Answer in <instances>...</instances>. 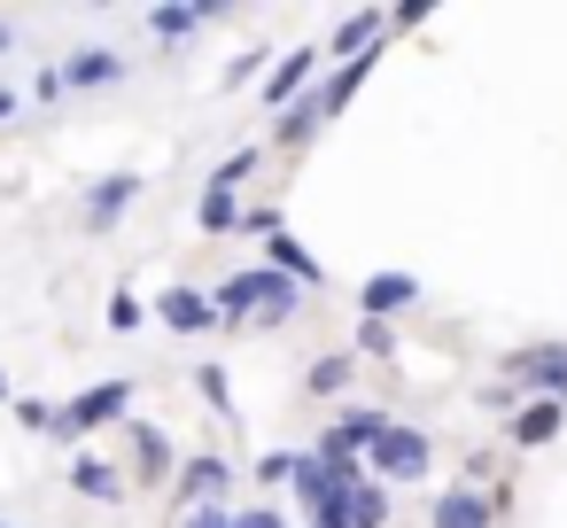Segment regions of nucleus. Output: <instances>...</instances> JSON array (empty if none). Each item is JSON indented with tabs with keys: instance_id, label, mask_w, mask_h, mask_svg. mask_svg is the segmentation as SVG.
<instances>
[{
	"instance_id": "f257e3e1",
	"label": "nucleus",
	"mask_w": 567,
	"mask_h": 528,
	"mask_svg": "<svg viewBox=\"0 0 567 528\" xmlns=\"http://www.w3.org/2000/svg\"><path fill=\"white\" fill-rule=\"evenodd\" d=\"M125 412H133V381H94V389H79L71 404H55V435L79 443V435H94V427H117Z\"/></svg>"
},
{
	"instance_id": "f03ea898",
	"label": "nucleus",
	"mask_w": 567,
	"mask_h": 528,
	"mask_svg": "<svg viewBox=\"0 0 567 528\" xmlns=\"http://www.w3.org/2000/svg\"><path fill=\"white\" fill-rule=\"evenodd\" d=\"M427 458H435V451H427V435H420V427H404V420H389V427H381V443L365 451V474L389 489V482H420V474H427Z\"/></svg>"
},
{
	"instance_id": "7ed1b4c3",
	"label": "nucleus",
	"mask_w": 567,
	"mask_h": 528,
	"mask_svg": "<svg viewBox=\"0 0 567 528\" xmlns=\"http://www.w3.org/2000/svg\"><path fill=\"white\" fill-rule=\"evenodd\" d=\"M505 381H520V389H536V396L567 404V342H536V350H513V358H505Z\"/></svg>"
},
{
	"instance_id": "20e7f679",
	"label": "nucleus",
	"mask_w": 567,
	"mask_h": 528,
	"mask_svg": "<svg viewBox=\"0 0 567 528\" xmlns=\"http://www.w3.org/2000/svg\"><path fill=\"white\" fill-rule=\"evenodd\" d=\"M133 203H141V179H133V172H110V179L86 187V210H79V218H86V234H110Z\"/></svg>"
},
{
	"instance_id": "39448f33",
	"label": "nucleus",
	"mask_w": 567,
	"mask_h": 528,
	"mask_svg": "<svg viewBox=\"0 0 567 528\" xmlns=\"http://www.w3.org/2000/svg\"><path fill=\"white\" fill-rule=\"evenodd\" d=\"M133 71V55H117V48H79L55 79H63V94H86V86H117Z\"/></svg>"
},
{
	"instance_id": "423d86ee",
	"label": "nucleus",
	"mask_w": 567,
	"mask_h": 528,
	"mask_svg": "<svg viewBox=\"0 0 567 528\" xmlns=\"http://www.w3.org/2000/svg\"><path fill=\"white\" fill-rule=\"evenodd\" d=\"M249 288H257V311H249L257 327H288V319L303 311V288H296L288 272H272V265H257V272H249Z\"/></svg>"
},
{
	"instance_id": "0eeeda50",
	"label": "nucleus",
	"mask_w": 567,
	"mask_h": 528,
	"mask_svg": "<svg viewBox=\"0 0 567 528\" xmlns=\"http://www.w3.org/2000/svg\"><path fill=\"white\" fill-rule=\"evenodd\" d=\"M319 63H327L319 48H288V55L272 63V79H265V102H272V110L303 102V86H311V71H319Z\"/></svg>"
},
{
	"instance_id": "6e6552de",
	"label": "nucleus",
	"mask_w": 567,
	"mask_h": 528,
	"mask_svg": "<svg viewBox=\"0 0 567 528\" xmlns=\"http://www.w3.org/2000/svg\"><path fill=\"white\" fill-rule=\"evenodd\" d=\"M265 265H272V272H288V280H296L303 296H311V288H327V265H319V257H311V249H303V241H296L288 226H280V234L265 241Z\"/></svg>"
},
{
	"instance_id": "1a4fd4ad",
	"label": "nucleus",
	"mask_w": 567,
	"mask_h": 528,
	"mask_svg": "<svg viewBox=\"0 0 567 528\" xmlns=\"http://www.w3.org/2000/svg\"><path fill=\"white\" fill-rule=\"evenodd\" d=\"M156 319H164L172 334H203V327H218V303H210L203 288H164V296H156Z\"/></svg>"
},
{
	"instance_id": "9d476101",
	"label": "nucleus",
	"mask_w": 567,
	"mask_h": 528,
	"mask_svg": "<svg viewBox=\"0 0 567 528\" xmlns=\"http://www.w3.org/2000/svg\"><path fill=\"white\" fill-rule=\"evenodd\" d=\"M427 520H435V528H497V505H489L482 489H435Z\"/></svg>"
},
{
	"instance_id": "9b49d317",
	"label": "nucleus",
	"mask_w": 567,
	"mask_h": 528,
	"mask_svg": "<svg viewBox=\"0 0 567 528\" xmlns=\"http://www.w3.org/2000/svg\"><path fill=\"white\" fill-rule=\"evenodd\" d=\"M559 427H567V404H551V396H536V404H520V412L505 420V435H513L520 451H544Z\"/></svg>"
},
{
	"instance_id": "f8f14e48",
	"label": "nucleus",
	"mask_w": 567,
	"mask_h": 528,
	"mask_svg": "<svg viewBox=\"0 0 567 528\" xmlns=\"http://www.w3.org/2000/svg\"><path fill=\"white\" fill-rule=\"evenodd\" d=\"M226 482H234V466H226V458H210V451L179 466V497H187L195 513H203V505H218V497H226Z\"/></svg>"
},
{
	"instance_id": "ddd939ff",
	"label": "nucleus",
	"mask_w": 567,
	"mask_h": 528,
	"mask_svg": "<svg viewBox=\"0 0 567 528\" xmlns=\"http://www.w3.org/2000/svg\"><path fill=\"white\" fill-rule=\"evenodd\" d=\"M412 296H420V280H412V272H373V280L358 288V311H365V319H389V311H404Z\"/></svg>"
},
{
	"instance_id": "4468645a",
	"label": "nucleus",
	"mask_w": 567,
	"mask_h": 528,
	"mask_svg": "<svg viewBox=\"0 0 567 528\" xmlns=\"http://www.w3.org/2000/svg\"><path fill=\"white\" fill-rule=\"evenodd\" d=\"M373 55H381V48H373ZM373 55H358V63H334V71H327V86H319V110H327V117H342V110H350V94L365 86Z\"/></svg>"
},
{
	"instance_id": "2eb2a0df",
	"label": "nucleus",
	"mask_w": 567,
	"mask_h": 528,
	"mask_svg": "<svg viewBox=\"0 0 567 528\" xmlns=\"http://www.w3.org/2000/svg\"><path fill=\"white\" fill-rule=\"evenodd\" d=\"M125 435H133V466H141V482H164V474H172V443H164V427L133 420Z\"/></svg>"
},
{
	"instance_id": "dca6fc26",
	"label": "nucleus",
	"mask_w": 567,
	"mask_h": 528,
	"mask_svg": "<svg viewBox=\"0 0 567 528\" xmlns=\"http://www.w3.org/2000/svg\"><path fill=\"white\" fill-rule=\"evenodd\" d=\"M71 489L94 497V505H117V497H125V474H117L110 458H79V466H71Z\"/></svg>"
},
{
	"instance_id": "f3484780",
	"label": "nucleus",
	"mask_w": 567,
	"mask_h": 528,
	"mask_svg": "<svg viewBox=\"0 0 567 528\" xmlns=\"http://www.w3.org/2000/svg\"><path fill=\"white\" fill-rule=\"evenodd\" d=\"M218 17V0H195V9H187V0H172V9H148V32L156 40H187L195 24H210Z\"/></svg>"
},
{
	"instance_id": "a211bd4d",
	"label": "nucleus",
	"mask_w": 567,
	"mask_h": 528,
	"mask_svg": "<svg viewBox=\"0 0 567 528\" xmlns=\"http://www.w3.org/2000/svg\"><path fill=\"white\" fill-rule=\"evenodd\" d=\"M319 125H327V110H319V94H303V102H288V110H280L272 141H280V148H303V141H311Z\"/></svg>"
},
{
	"instance_id": "6ab92c4d",
	"label": "nucleus",
	"mask_w": 567,
	"mask_h": 528,
	"mask_svg": "<svg viewBox=\"0 0 567 528\" xmlns=\"http://www.w3.org/2000/svg\"><path fill=\"white\" fill-rule=\"evenodd\" d=\"M342 528H389V489H381L373 474L350 489V505H342Z\"/></svg>"
},
{
	"instance_id": "aec40b11",
	"label": "nucleus",
	"mask_w": 567,
	"mask_h": 528,
	"mask_svg": "<svg viewBox=\"0 0 567 528\" xmlns=\"http://www.w3.org/2000/svg\"><path fill=\"white\" fill-rule=\"evenodd\" d=\"M350 373H358V358H311L303 389H311V396H342V389H350Z\"/></svg>"
},
{
	"instance_id": "412c9836",
	"label": "nucleus",
	"mask_w": 567,
	"mask_h": 528,
	"mask_svg": "<svg viewBox=\"0 0 567 528\" xmlns=\"http://www.w3.org/2000/svg\"><path fill=\"white\" fill-rule=\"evenodd\" d=\"M234 226H241V203H234L226 187H210V195H203V234H234Z\"/></svg>"
},
{
	"instance_id": "4be33fe9",
	"label": "nucleus",
	"mask_w": 567,
	"mask_h": 528,
	"mask_svg": "<svg viewBox=\"0 0 567 528\" xmlns=\"http://www.w3.org/2000/svg\"><path fill=\"white\" fill-rule=\"evenodd\" d=\"M141 319H148V303H141L133 288H117V296H110V327H117V334H133Z\"/></svg>"
},
{
	"instance_id": "5701e85b",
	"label": "nucleus",
	"mask_w": 567,
	"mask_h": 528,
	"mask_svg": "<svg viewBox=\"0 0 567 528\" xmlns=\"http://www.w3.org/2000/svg\"><path fill=\"white\" fill-rule=\"evenodd\" d=\"M358 358H396V334H389V319H365V327H358Z\"/></svg>"
},
{
	"instance_id": "b1692460",
	"label": "nucleus",
	"mask_w": 567,
	"mask_h": 528,
	"mask_svg": "<svg viewBox=\"0 0 567 528\" xmlns=\"http://www.w3.org/2000/svg\"><path fill=\"white\" fill-rule=\"evenodd\" d=\"M249 172H257V148H234V156L218 164V179H210V187H226V195H234V187H241Z\"/></svg>"
},
{
	"instance_id": "393cba45",
	"label": "nucleus",
	"mask_w": 567,
	"mask_h": 528,
	"mask_svg": "<svg viewBox=\"0 0 567 528\" xmlns=\"http://www.w3.org/2000/svg\"><path fill=\"white\" fill-rule=\"evenodd\" d=\"M241 234H265V241H272V234H280V210H272V203H249V210H241Z\"/></svg>"
},
{
	"instance_id": "a878e982",
	"label": "nucleus",
	"mask_w": 567,
	"mask_h": 528,
	"mask_svg": "<svg viewBox=\"0 0 567 528\" xmlns=\"http://www.w3.org/2000/svg\"><path fill=\"white\" fill-rule=\"evenodd\" d=\"M17 420L40 427V435H55V404H40V396H17Z\"/></svg>"
},
{
	"instance_id": "bb28decb",
	"label": "nucleus",
	"mask_w": 567,
	"mask_h": 528,
	"mask_svg": "<svg viewBox=\"0 0 567 528\" xmlns=\"http://www.w3.org/2000/svg\"><path fill=\"white\" fill-rule=\"evenodd\" d=\"M195 381H203V396H210V404H218V412H234V389H226V373H218V365H203V373H195Z\"/></svg>"
},
{
	"instance_id": "cd10ccee",
	"label": "nucleus",
	"mask_w": 567,
	"mask_h": 528,
	"mask_svg": "<svg viewBox=\"0 0 567 528\" xmlns=\"http://www.w3.org/2000/svg\"><path fill=\"white\" fill-rule=\"evenodd\" d=\"M296 458H303V451H272V458L257 466V482H296Z\"/></svg>"
},
{
	"instance_id": "c85d7f7f",
	"label": "nucleus",
	"mask_w": 567,
	"mask_h": 528,
	"mask_svg": "<svg viewBox=\"0 0 567 528\" xmlns=\"http://www.w3.org/2000/svg\"><path fill=\"white\" fill-rule=\"evenodd\" d=\"M234 528H288V513H272V505H249V513H234Z\"/></svg>"
},
{
	"instance_id": "c756f323",
	"label": "nucleus",
	"mask_w": 567,
	"mask_h": 528,
	"mask_svg": "<svg viewBox=\"0 0 567 528\" xmlns=\"http://www.w3.org/2000/svg\"><path fill=\"white\" fill-rule=\"evenodd\" d=\"M389 24H396V32H412V24H427V0H404V9H389Z\"/></svg>"
},
{
	"instance_id": "7c9ffc66",
	"label": "nucleus",
	"mask_w": 567,
	"mask_h": 528,
	"mask_svg": "<svg viewBox=\"0 0 567 528\" xmlns=\"http://www.w3.org/2000/svg\"><path fill=\"white\" fill-rule=\"evenodd\" d=\"M187 528H234V513H226V505H203V513H195Z\"/></svg>"
},
{
	"instance_id": "2f4dec72",
	"label": "nucleus",
	"mask_w": 567,
	"mask_h": 528,
	"mask_svg": "<svg viewBox=\"0 0 567 528\" xmlns=\"http://www.w3.org/2000/svg\"><path fill=\"white\" fill-rule=\"evenodd\" d=\"M17 110H24V94H17V86H0V125H17Z\"/></svg>"
},
{
	"instance_id": "473e14b6",
	"label": "nucleus",
	"mask_w": 567,
	"mask_h": 528,
	"mask_svg": "<svg viewBox=\"0 0 567 528\" xmlns=\"http://www.w3.org/2000/svg\"><path fill=\"white\" fill-rule=\"evenodd\" d=\"M0 404H9V373H0Z\"/></svg>"
},
{
	"instance_id": "72a5a7b5",
	"label": "nucleus",
	"mask_w": 567,
	"mask_h": 528,
	"mask_svg": "<svg viewBox=\"0 0 567 528\" xmlns=\"http://www.w3.org/2000/svg\"><path fill=\"white\" fill-rule=\"evenodd\" d=\"M0 55H9V24H0Z\"/></svg>"
},
{
	"instance_id": "f704fd0d",
	"label": "nucleus",
	"mask_w": 567,
	"mask_h": 528,
	"mask_svg": "<svg viewBox=\"0 0 567 528\" xmlns=\"http://www.w3.org/2000/svg\"><path fill=\"white\" fill-rule=\"evenodd\" d=\"M311 528H342V520H311Z\"/></svg>"
},
{
	"instance_id": "c9c22d12",
	"label": "nucleus",
	"mask_w": 567,
	"mask_h": 528,
	"mask_svg": "<svg viewBox=\"0 0 567 528\" xmlns=\"http://www.w3.org/2000/svg\"><path fill=\"white\" fill-rule=\"evenodd\" d=\"M0 528H9V520H0Z\"/></svg>"
}]
</instances>
